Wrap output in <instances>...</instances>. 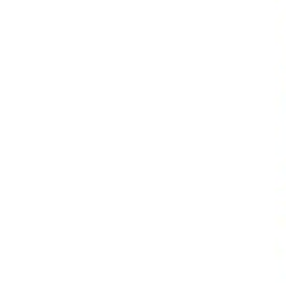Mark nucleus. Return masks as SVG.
I'll use <instances>...</instances> for the list:
<instances>
[]
</instances>
